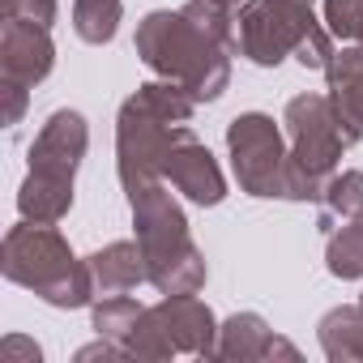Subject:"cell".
Listing matches in <instances>:
<instances>
[{"instance_id": "obj_1", "label": "cell", "mask_w": 363, "mask_h": 363, "mask_svg": "<svg viewBox=\"0 0 363 363\" xmlns=\"http://www.w3.org/2000/svg\"><path fill=\"white\" fill-rule=\"evenodd\" d=\"M197 99L179 82H141L116 111V175L124 193L162 179V158L189 133Z\"/></svg>"}, {"instance_id": "obj_2", "label": "cell", "mask_w": 363, "mask_h": 363, "mask_svg": "<svg viewBox=\"0 0 363 363\" xmlns=\"http://www.w3.org/2000/svg\"><path fill=\"white\" fill-rule=\"evenodd\" d=\"M133 210V231L145 257V278L158 295H197L210 278L206 252L189 231V214L167 189V179H150L124 193Z\"/></svg>"}, {"instance_id": "obj_3", "label": "cell", "mask_w": 363, "mask_h": 363, "mask_svg": "<svg viewBox=\"0 0 363 363\" xmlns=\"http://www.w3.org/2000/svg\"><path fill=\"white\" fill-rule=\"evenodd\" d=\"M133 48L141 56V65L167 82H179L197 103H214L223 99V90L231 86V48L218 43L214 35H206L184 9H154L137 22Z\"/></svg>"}, {"instance_id": "obj_4", "label": "cell", "mask_w": 363, "mask_h": 363, "mask_svg": "<svg viewBox=\"0 0 363 363\" xmlns=\"http://www.w3.org/2000/svg\"><path fill=\"white\" fill-rule=\"evenodd\" d=\"M0 274L13 286L35 291L48 308H60V312L90 308L99 299L86 257H73V248L56 231V223L22 218L18 227H9L5 244H0Z\"/></svg>"}, {"instance_id": "obj_5", "label": "cell", "mask_w": 363, "mask_h": 363, "mask_svg": "<svg viewBox=\"0 0 363 363\" xmlns=\"http://www.w3.org/2000/svg\"><path fill=\"white\" fill-rule=\"evenodd\" d=\"M282 133L291 145L286 162V201H320L329 175L337 171L342 154L363 137L354 120H346L329 94H295L282 111Z\"/></svg>"}, {"instance_id": "obj_6", "label": "cell", "mask_w": 363, "mask_h": 363, "mask_svg": "<svg viewBox=\"0 0 363 363\" xmlns=\"http://www.w3.org/2000/svg\"><path fill=\"white\" fill-rule=\"evenodd\" d=\"M235 52L257 69H278L295 56L303 69H329L333 35L303 0H244L235 18Z\"/></svg>"}, {"instance_id": "obj_7", "label": "cell", "mask_w": 363, "mask_h": 363, "mask_svg": "<svg viewBox=\"0 0 363 363\" xmlns=\"http://www.w3.org/2000/svg\"><path fill=\"white\" fill-rule=\"evenodd\" d=\"M214 346H218V316L197 295H162L141 312L137 329L124 342L128 359L137 363H162L175 354L214 359Z\"/></svg>"}, {"instance_id": "obj_8", "label": "cell", "mask_w": 363, "mask_h": 363, "mask_svg": "<svg viewBox=\"0 0 363 363\" xmlns=\"http://www.w3.org/2000/svg\"><path fill=\"white\" fill-rule=\"evenodd\" d=\"M227 158L240 179V193L261 201H286V162L291 145L286 133L265 111H244L227 124Z\"/></svg>"}, {"instance_id": "obj_9", "label": "cell", "mask_w": 363, "mask_h": 363, "mask_svg": "<svg viewBox=\"0 0 363 363\" xmlns=\"http://www.w3.org/2000/svg\"><path fill=\"white\" fill-rule=\"evenodd\" d=\"M90 150V124L82 111L73 107H60L43 120L39 137L30 141V175H43V179H60V184H73L77 179V167Z\"/></svg>"}, {"instance_id": "obj_10", "label": "cell", "mask_w": 363, "mask_h": 363, "mask_svg": "<svg viewBox=\"0 0 363 363\" xmlns=\"http://www.w3.org/2000/svg\"><path fill=\"white\" fill-rule=\"evenodd\" d=\"M162 179H167L179 197H189V201L201 206V210L227 201V175H223L218 158L210 154V145L197 141L193 128L179 137V141L171 145V154L162 158Z\"/></svg>"}, {"instance_id": "obj_11", "label": "cell", "mask_w": 363, "mask_h": 363, "mask_svg": "<svg viewBox=\"0 0 363 363\" xmlns=\"http://www.w3.org/2000/svg\"><path fill=\"white\" fill-rule=\"evenodd\" d=\"M56 69V43L48 26H35L18 13H5L0 22V82L39 86Z\"/></svg>"}, {"instance_id": "obj_12", "label": "cell", "mask_w": 363, "mask_h": 363, "mask_svg": "<svg viewBox=\"0 0 363 363\" xmlns=\"http://www.w3.org/2000/svg\"><path fill=\"white\" fill-rule=\"evenodd\" d=\"M214 359L223 363H261V359H299V350L269 329L261 312H235L218 325V346Z\"/></svg>"}, {"instance_id": "obj_13", "label": "cell", "mask_w": 363, "mask_h": 363, "mask_svg": "<svg viewBox=\"0 0 363 363\" xmlns=\"http://www.w3.org/2000/svg\"><path fill=\"white\" fill-rule=\"evenodd\" d=\"M86 265H90V278H94V295H124V291H137L141 282H150L137 240L103 244L99 252L86 257Z\"/></svg>"}, {"instance_id": "obj_14", "label": "cell", "mask_w": 363, "mask_h": 363, "mask_svg": "<svg viewBox=\"0 0 363 363\" xmlns=\"http://www.w3.org/2000/svg\"><path fill=\"white\" fill-rule=\"evenodd\" d=\"M320 350L329 363H363V308L354 303H337L320 316L316 325Z\"/></svg>"}, {"instance_id": "obj_15", "label": "cell", "mask_w": 363, "mask_h": 363, "mask_svg": "<svg viewBox=\"0 0 363 363\" xmlns=\"http://www.w3.org/2000/svg\"><path fill=\"white\" fill-rule=\"evenodd\" d=\"M325 77H329V99H333V107H337L346 120H354V124L363 128V48H342V52H333Z\"/></svg>"}, {"instance_id": "obj_16", "label": "cell", "mask_w": 363, "mask_h": 363, "mask_svg": "<svg viewBox=\"0 0 363 363\" xmlns=\"http://www.w3.org/2000/svg\"><path fill=\"white\" fill-rule=\"evenodd\" d=\"M73 210V184H60V179H43V175H30L22 179L18 189V214L30 218V223H60L69 218Z\"/></svg>"}, {"instance_id": "obj_17", "label": "cell", "mask_w": 363, "mask_h": 363, "mask_svg": "<svg viewBox=\"0 0 363 363\" xmlns=\"http://www.w3.org/2000/svg\"><path fill=\"white\" fill-rule=\"evenodd\" d=\"M363 214V171H333L320 193V227L329 231L333 223H350Z\"/></svg>"}, {"instance_id": "obj_18", "label": "cell", "mask_w": 363, "mask_h": 363, "mask_svg": "<svg viewBox=\"0 0 363 363\" xmlns=\"http://www.w3.org/2000/svg\"><path fill=\"white\" fill-rule=\"evenodd\" d=\"M141 312H145V303H137L128 291H124V295H99V299L90 303V329H94L99 337H111V342L124 346L128 333L137 329Z\"/></svg>"}, {"instance_id": "obj_19", "label": "cell", "mask_w": 363, "mask_h": 363, "mask_svg": "<svg viewBox=\"0 0 363 363\" xmlns=\"http://www.w3.org/2000/svg\"><path fill=\"white\" fill-rule=\"evenodd\" d=\"M124 0H73V30L90 48H107L120 30Z\"/></svg>"}, {"instance_id": "obj_20", "label": "cell", "mask_w": 363, "mask_h": 363, "mask_svg": "<svg viewBox=\"0 0 363 363\" xmlns=\"http://www.w3.org/2000/svg\"><path fill=\"white\" fill-rule=\"evenodd\" d=\"M325 269L342 282H354L363 278V214L342 223L337 231H329V244H325Z\"/></svg>"}, {"instance_id": "obj_21", "label": "cell", "mask_w": 363, "mask_h": 363, "mask_svg": "<svg viewBox=\"0 0 363 363\" xmlns=\"http://www.w3.org/2000/svg\"><path fill=\"white\" fill-rule=\"evenodd\" d=\"M333 39L346 43H363V0H325V18Z\"/></svg>"}, {"instance_id": "obj_22", "label": "cell", "mask_w": 363, "mask_h": 363, "mask_svg": "<svg viewBox=\"0 0 363 363\" xmlns=\"http://www.w3.org/2000/svg\"><path fill=\"white\" fill-rule=\"evenodd\" d=\"M5 13H18V18L52 30L56 18H60V5H56V0H5Z\"/></svg>"}, {"instance_id": "obj_23", "label": "cell", "mask_w": 363, "mask_h": 363, "mask_svg": "<svg viewBox=\"0 0 363 363\" xmlns=\"http://www.w3.org/2000/svg\"><path fill=\"white\" fill-rule=\"evenodd\" d=\"M0 94H5V124H22L26 116V103H30V86H18V82H0Z\"/></svg>"}, {"instance_id": "obj_24", "label": "cell", "mask_w": 363, "mask_h": 363, "mask_svg": "<svg viewBox=\"0 0 363 363\" xmlns=\"http://www.w3.org/2000/svg\"><path fill=\"white\" fill-rule=\"evenodd\" d=\"M90 359H128V350L120 342H111V337H99V342L77 350V363H90Z\"/></svg>"}, {"instance_id": "obj_25", "label": "cell", "mask_w": 363, "mask_h": 363, "mask_svg": "<svg viewBox=\"0 0 363 363\" xmlns=\"http://www.w3.org/2000/svg\"><path fill=\"white\" fill-rule=\"evenodd\" d=\"M5 354H26L30 363H39V359H43V350H39L35 342H26V337H5Z\"/></svg>"}, {"instance_id": "obj_26", "label": "cell", "mask_w": 363, "mask_h": 363, "mask_svg": "<svg viewBox=\"0 0 363 363\" xmlns=\"http://www.w3.org/2000/svg\"><path fill=\"white\" fill-rule=\"evenodd\" d=\"M359 308H363V291H359Z\"/></svg>"}, {"instance_id": "obj_27", "label": "cell", "mask_w": 363, "mask_h": 363, "mask_svg": "<svg viewBox=\"0 0 363 363\" xmlns=\"http://www.w3.org/2000/svg\"><path fill=\"white\" fill-rule=\"evenodd\" d=\"M303 5H316V0H303Z\"/></svg>"}]
</instances>
